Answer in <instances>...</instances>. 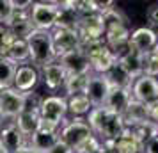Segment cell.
Listing matches in <instances>:
<instances>
[{"instance_id":"obj_28","label":"cell","mask_w":158,"mask_h":153,"mask_svg":"<svg viewBox=\"0 0 158 153\" xmlns=\"http://www.w3.org/2000/svg\"><path fill=\"white\" fill-rule=\"evenodd\" d=\"M16 70H18V66L13 61H9L7 57L0 59V91L13 87Z\"/></svg>"},{"instance_id":"obj_11","label":"cell","mask_w":158,"mask_h":153,"mask_svg":"<svg viewBox=\"0 0 158 153\" xmlns=\"http://www.w3.org/2000/svg\"><path fill=\"white\" fill-rule=\"evenodd\" d=\"M57 62L64 68V71L68 75H87V73H93L91 71L89 59H87V55L80 48L60 55L57 59Z\"/></svg>"},{"instance_id":"obj_23","label":"cell","mask_w":158,"mask_h":153,"mask_svg":"<svg viewBox=\"0 0 158 153\" xmlns=\"http://www.w3.org/2000/svg\"><path fill=\"white\" fill-rule=\"evenodd\" d=\"M114 153H142L140 142L130 134L126 126H124L121 135L114 141Z\"/></svg>"},{"instance_id":"obj_3","label":"cell","mask_w":158,"mask_h":153,"mask_svg":"<svg viewBox=\"0 0 158 153\" xmlns=\"http://www.w3.org/2000/svg\"><path fill=\"white\" fill-rule=\"evenodd\" d=\"M41 102H43V98L37 93H32V91L25 93L23 109L13 121L16 125V128L23 134V137H32V134L39 128V123H41V117H39Z\"/></svg>"},{"instance_id":"obj_14","label":"cell","mask_w":158,"mask_h":153,"mask_svg":"<svg viewBox=\"0 0 158 153\" xmlns=\"http://www.w3.org/2000/svg\"><path fill=\"white\" fill-rule=\"evenodd\" d=\"M130 46L139 53H148L158 46L156 32L149 27H139L130 34Z\"/></svg>"},{"instance_id":"obj_7","label":"cell","mask_w":158,"mask_h":153,"mask_svg":"<svg viewBox=\"0 0 158 153\" xmlns=\"http://www.w3.org/2000/svg\"><path fill=\"white\" fill-rule=\"evenodd\" d=\"M77 34H78V37H80V43H89V41H103L105 29H103V20H101L100 13L84 16V18H78Z\"/></svg>"},{"instance_id":"obj_2","label":"cell","mask_w":158,"mask_h":153,"mask_svg":"<svg viewBox=\"0 0 158 153\" xmlns=\"http://www.w3.org/2000/svg\"><path fill=\"white\" fill-rule=\"evenodd\" d=\"M30 52V62L34 68H44V66L55 62V50H53V41H52V32H43V30H34L27 37Z\"/></svg>"},{"instance_id":"obj_33","label":"cell","mask_w":158,"mask_h":153,"mask_svg":"<svg viewBox=\"0 0 158 153\" xmlns=\"http://www.w3.org/2000/svg\"><path fill=\"white\" fill-rule=\"evenodd\" d=\"M148 117H149L151 123L158 125V100L148 103Z\"/></svg>"},{"instance_id":"obj_31","label":"cell","mask_w":158,"mask_h":153,"mask_svg":"<svg viewBox=\"0 0 158 153\" xmlns=\"http://www.w3.org/2000/svg\"><path fill=\"white\" fill-rule=\"evenodd\" d=\"M15 15V7H13V0H0V25L7 27L11 18Z\"/></svg>"},{"instance_id":"obj_37","label":"cell","mask_w":158,"mask_h":153,"mask_svg":"<svg viewBox=\"0 0 158 153\" xmlns=\"http://www.w3.org/2000/svg\"><path fill=\"white\" fill-rule=\"evenodd\" d=\"M2 121H4V116H2V109H0V125H2Z\"/></svg>"},{"instance_id":"obj_34","label":"cell","mask_w":158,"mask_h":153,"mask_svg":"<svg viewBox=\"0 0 158 153\" xmlns=\"http://www.w3.org/2000/svg\"><path fill=\"white\" fill-rule=\"evenodd\" d=\"M46 153H73V150H71L68 144H66V142H62V141L59 139L57 142L52 146V148H50Z\"/></svg>"},{"instance_id":"obj_18","label":"cell","mask_w":158,"mask_h":153,"mask_svg":"<svg viewBox=\"0 0 158 153\" xmlns=\"http://www.w3.org/2000/svg\"><path fill=\"white\" fill-rule=\"evenodd\" d=\"M7 30L11 32V36L15 39H27V37L34 32V25L30 22V16H29V11L27 13H18L15 11V15L11 18V22L7 25Z\"/></svg>"},{"instance_id":"obj_6","label":"cell","mask_w":158,"mask_h":153,"mask_svg":"<svg viewBox=\"0 0 158 153\" xmlns=\"http://www.w3.org/2000/svg\"><path fill=\"white\" fill-rule=\"evenodd\" d=\"M66 114H68L66 98H60V96H46V98H43L41 107H39L41 123L60 126V123L66 121Z\"/></svg>"},{"instance_id":"obj_15","label":"cell","mask_w":158,"mask_h":153,"mask_svg":"<svg viewBox=\"0 0 158 153\" xmlns=\"http://www.w3.org/2000/svg\"><path fill=\"white\" fill-rule=\"evenodd\" d=\"M25 144H27L25 137H23L22 132L16 128L15 123H9L4 128H0V148H2V153H18Z\"/></svg>"},{"instance_id":"obj_35","label":"cell","mask_w":158,"mask_h":153,"mask_svg":"<svg viewBox=\"0 0 158 153\" xmlns=\"http://www.w3.org/2000/svg\"><path fill=\"white\" fill-rule=\"evenodd\" d=\"M142 153H158V135L149 139V141L142 146Z\"/></svg>"},{"instance_id":"obj_36","label":"cell","mask_w":158,"mask_h":153,"mask_svg":"<svg viewBox=\"0 0 158 153\" xmlns=\"http://www.w3.org/2000/svg\"><path fill=\"white\" fill-rule=\"evenodd\" d=\"M18 153H39V151H37V150H34V148H32L30 144H25Z\"/></svg>"},{"instance_id":"obj_20","label":"cell","mask_w":158,"mask_h":153,"mask_svg":"<svg viewBox=\"0 0 158 153\" xmlns=\"http://www.w3.org/2000/svg\"><path fill=\"white\" fill-rule=\"evenodd\" d=\"M130 102H131V89H110L103 107L123 116V112L126 110Z\"/></svg>"},{"instance_id":"obj_21","label":"cell","mask_w":158,"mask_h":153,"mask_svg":"<svg viewBox=\"0 0 158 153\" xmlns=\"http://www.w3.org/2000/svg\"><path fill=\"white\" fill-rule=\"evenodd\" d=\"M117 64L121 66L133 80L139 79L140 75H144V71H142V53L135 52L133 48H130L121 59H117Z\"/></svg>"},{"instance_id":"obj_38","label":"cell","mask_w":158,"mask_h":153,"mask_svg":"<svg viewBox=\"0 0 158 153\" xmlns=\"http://www.w3.org/2000/svg\"><path fill=\"white\" fill-rule=\"evenodd\" d=\"M0 153H2V148H0Z\"/></svg>"},{"instance_id":"obj_24","label":"cell","mask_w":158,"mask_h":153,"mask_svg":"<svg viewBox=\"0 0 158 153\" xmlns=\"http://www.w3.org/2000/svg\"><path fill=\"white\" fill-rule=\"evenodd\" d=\"M105 77H107V80L112 89H131L133 79L119 64H115L108 73H105Z\"/></svg>"},{"instance_id":"obj_17","label":"cell","mask_w":158,"mask_h":153,"mask_svg":"<svg viewBox=\"0 0 158 153\" xmlns=\"http://www.w3.org/2000/svg\"><path fill=\"white\" fill-rule=\"evenodd\" d=\"M77 25H78V15L75 11V0L59 2V13H57L55 29L77 30Z\"/></svg>"},{"instance_id":"obj_26","label":"cell","mask_w":158,"mask_h":153,"mask_svg":"<svg viewBox=\"0 0 158 153\" xmlns=\"http://www.w3.org/2000/svg\"><path fill=\"white\" fill-rule=\"evenodd\" d=\"M66 102H68V110H69L75 117L89 114V112L93 110V103L89 102V98H87L84 93H82V95L69 96V100H66Z\"/></svg>"},{"instance_id":"obj_13","label":"cell","mask_w":158,"mask_h":153,"mask_svg":"<svg viewBox=\"0 0 158 153\" xmlns=\"http://www.w3.org/2000/svg\"><path fill=\"white\" fill-rule=\"evenodd\" d=\"M52 41H53V50L55 57H60L68 52L78 50L80 48V37L77 30H64V29H53L52 30Z\"/></svg>"},{"instance_id":"obj_22","label":"cell","mask_w":158,"mask_h":153,"mask_svg":"<svg viewBox=\"0 0 158 153\" xmlns=\"http://www.w3.org/2000/svg\"><path fill=\"white\" fill-rule=\"evenodd\" d=\"M41 70H43V79H44V84H46L48 89L55 91V89L64 86V80H66V77H68V73L64 71V68L59 64L57 61L48 66H44V68H41Z\"/></svg>"},{"instance_id":"obj_32","label":"cell","mask_w":158,"mask_h":153,"mask_svg":"<svg viewBox=\"0 0 158 153\" xmlns=\"http://www.w3.org/2000/svg\"><path fill=\"white\" fill-rule=\"evenodd\" d=\"M146 18L151 25H158V2L151 4L149 7L146 9Z\"/></svg>"},{"instance_id":"obj_8","label":"cell","mask_w":158,"mask_h":153,"mask_svg":"<svg viewBox=\"0 0 158 153\" xmlns=\"http://www.w3.org/2000/svg\"><path fill=\"white\" fill-rule=\"evenodd\" d=\"M131 98L146 105L158 100V79L148 75H140L139 79H135L131 84Z\"/></svg>"},{"instance_id":"obj_1","label":"cell","mask_w":158,"mask_h":153,"mask_svg":"<svg viewBox=\"0 0 158 153\" xmlns=\"http://www.w3.org/2000/svg\"><path fill=\"white\" fill-rule=\"evenodd\" d=\"M87 123L91 126L94 137H98L101 142L115 141L124 130L123 117L105 107H93L87 117Z\"/></svg>"},{"instance_id":"obj_29","label":"cell","mask_w":158,"mask_h":153,"mask_svg":"<svg viewBox=\"0 0 158 153\" xmlns=\"http://www.w3.org/2000/svg\"><path fill=\"white\" fill-rule=\"evenodd\" d=\"M142 71L144 75L153 79L158 77V46H155L148 53H142Z\"/></svg>"},{"instance_id":"obj_12","label":"cell","mask_w":158,"mask_h":153,"mask_svg":"<svg viewBox=\"0 0 158 153\" xmlns=\"http://www.w3.org/2000/svg\"><path fill=\"white\" fill-rule=\"evenodd\" d=\"M57 141H59V126H53V125L48 123H39V128L30 137V146L34 150H37L39 153H46Z\"/></svg>"},{"instance_id":"obj_9","label":"cell","mask_w":158,"mask_h":153,"mask_svg":"<svg viewBox=\"0 0 158 153\" xmlns=\"http://www.w3.org/2000/svg\"><path fill=\"white\" fill-rule=\"evenodd\" d=\"M110 89L112 87H110V84H108L105 75L91 73L84 95L89 98V102L93 103V107H103V103H105V100H107Z\"/></svg>"},{"instance_id":"obj_30","label":"cell","mask_w":158,"mask_h":153,"mask_svg":"<svg viewBox=\"0 0 158 153\" xmlns=\"http://www.w3.org/2000/svg\"><path fill=\"white\" fill-rule=\"evenodd\" d=\"M15 41V37L11 36V32L7 30L6 25H0V59L7 57V52L11 48V45Z\"/></svg>"},{"instance_id":"obj_25","label":"cell","mask_w":158,"mask_h":153,"mask_svg":"<svg viewBox=\"0 0 158 153\" xmlns=\"http://www.w3.org/2000/svg\"><path fill=\"white\" fill-rule=\"evenodd\" d=\"M7 59L13 61L16 66L18 64H25L27 61H30V52H29V45H27V39H15L11 48L7 52Z\"/></svg>"},{"instance_id":"obj_5","label":"cell","mask_w":158,"mask_h":153,"mask_svg":"<svg viewBox=\"0 0 158 153\" xmlns=\"http://www.w3.org/2000/svg\"><path fill=\"white\" fill-rule=\"evenodd\" d=\"M59 13V2H32L29 9L30 22L36 30L52 32L55 29Z\"/></svg>"},{"instance_id":"obj_16","label":"cell","mask_w":158,"mask_h":153,"mask_svg":"<svg viewBox=\"0 0 158 153\" xmlns=\"http://www.w3.org/2000/svg\"><path fill=\"white\" fill-rule=\"evenodd\" d=\"M37 70L30 64H23L18 66V70L15 73V82H13V87L18 89L20 93H30L34 86L37 84Z\"/></svg>"},{"instance_id":"obj_10","label":"cell","mask_w":158,"mask_h":153,"mask_svg":"<svg viewBox=\"0 0 158 153\" xmlns=\"http://www.w3.org/2000/svg\"><path fill=\"white\" fill-rule=\"evenodd\" d=\"M23 100H25V93H20L18 89L9 87L0 91V109H2V116L6 119H13L22 112L23 109Z\"/></svg>"},{"instance_id":"obj_27","label":"cell","mask_w":158,"mask_h":153,"mask_svg":"<svg viewBox=\"0 0 158 153\" xmlns=\"http://www.w3.org/2000/svg\"><path fill=\"white\" fill-rule=\"evenodd\" d=\"M89 75H68L64 80V86L62 87L66 89L68 96H75V95H82L85 93V87H87V82H89Z\"/></svg>"},{"instance_id":"obj_4","label":"cell","mask_w":158,"mask_h":153,"mask_svg":"<svg viewBox=\"0 0 158 153\" xmlns=\"http://www.w3.org/2000/svg\"><path fill=\"white\" fill-rule=\"evenodd\" d=\"M91 137H94V134L87 119H82V117H73L71 121H64V126L59 130V139L69 146L73 153Z\"/></svg>"},{"instance_id":"obj_19","label":"cell","mask_w":158,"mask_h":153,"mask_svg":"<svg viewBox=\"0 0 158 153\" xmlns=\"http://www.w3.org/2000/svg\"><path fill=\"white\" fill-rule=\"evenodd\" d=\"M121 117H123L124 126H137V125L148 123L149 121V117H148V105L131 98V102L128 103V107L123 112Z\"/></svg>"}]
</instances>
